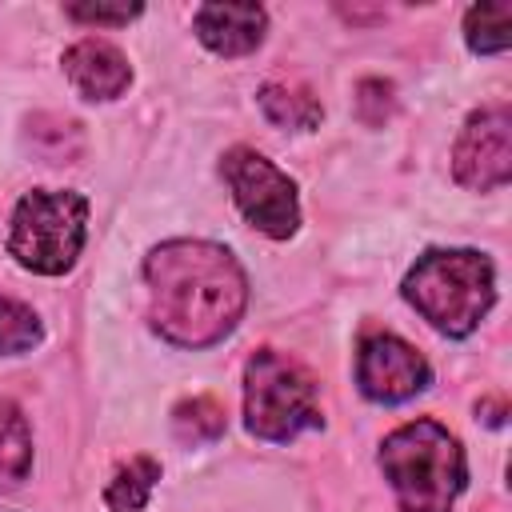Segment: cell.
Here are the masks:
<instances>
[{
	"instance_id": "5bb4252c",
	"label": "cell",
	"mask_w": 512,
	"mask_h": 512,
	"mask_svg": "<svg viewBox=\"0 0 512 512\" xmlns=\"http://www.w3.org/2000/svg\"><path fill=\"white\" fill-rule=\"evenodd\" d=\"M172 428L184 444H212L224 436L228 428V416H224V404L212 400V396H192L184 404H176L172 412Z\"/></svg>"
},
{
	"instance_id": "52a82bcc",
	"label": "cell",
	"mask_w": 512,
	"mask_h": 512,
	"mask_svg": "<svg viewBox=\"0 0 512 512\" xmlns=\"http://www.w3.org/2000/svg\"><path fill=\"white\" fill-rule=\"evenodd\" d=\"M452 172L472 192H492L512 176V112L508 104H488L468 116L456 148Z\"/></svg>"
},
{
	"instance_id": "5b68a950",
	"label": "cell",
	"mask_w": 512,
	"mask_h": 512,
	"mask_svg": "<svg viewBox=\"0 0 512 512\" xmlns=\"http://www.w3.org/2000/svg\"><path fill=\"white\" fill-rule=\"evenodd\" d=\"M88 232V200L64 188H36L20 196L8 228V252L16 264L40 276H64Z\"/></svg>"
},
{
	"instance_id": "6da1fadb",
	"label": "cell",
	"mask_w": 512,
	"mask_h": 512,
	"mask_svg": "<svg viewBox=\"0 0 512 512\" xmlns=\"http://www.w3.org/2000/svg\"><path fill=\"white\" fill-rule=\"evenodd\" d=\"M148 320L180 348L224 340L248 304V280L236 256L208 240H168L144 260Z\"/></svg>"
},
{
	"instance_id": "e0dca14e",
	"label": "cell",
	"mask_w": 512,
	"mask_h": 512,
	"mask_svg": "<svg viewBox=\"0 0 512 512\" xmlns=\"http://www.w3.org/2000/svg\"><path fill=\"white\" fill-rule=\"evenodd\" d=\"M356 92H360V96H356L360 116H364L368 124H384V116L392 112V84H384V80H364Z\"/></svg>"
},
{
	"instance_id": "7a4b0ae2",
	"label": "cell",
	"mask_w": 512,
	"mask_h": 512,
	"mask_svg": "<svg viewBox=\"0 0 512 512\" xmlns=\"http://www.w3.org/2000/svg\"><path fill=\"white\" fill-rule=\"evenodd\" d=\"M380 468L404 512H452L468 480L460 440L436 420H412L384 436Z\"/></svg>"
},
{
	"instance_id": "8992f818",
	"label": "cell",
	"mask_w": 512,
	"mask_h": 512,
	"mask_svg": "<svg viewBox=\"0 0 512 512\" xmlns=\"http://www.w3.org/2000/svg\"><path fill=\"white\" fill-rule=\"evenodd\" d=\"M224 184L232 188L236 208L272 240H288L300 224V204H296V184L260 152L252 148H232L220 160Z\"/></svg>"
},
{
	"instance_id": "2e32d148",
	"label": "cell",
	"mask_w": 512,
	"mask_h": 512,
	"mask_svg": "<svg viewBox=\"0 0 512 512\" xmlns=\"http://www.w3.org/2000/svg\"><path fill=\"white\" fill-rule=\"evenodd\" d=\"M40 336H44L40 316L28 304H20V300L0 296V356L28 352V348L40 344Z\"/></svg>"
},
{
	"instance_id": "9a60e30c",
	"label": "cell",
	"mask_w": 512,
	"mask_h": 512,
	"mask_svg": "<svg viewBox=\"0 0 512 512\" xmlns=\"http://www.w3.org/2000/svg\"><path fill=\"white\" fill-rule=\"evenodd\" d=\"M464 40L472 52H504L512 40V4H476L464 16Z\"/></svg>"
},
{
	"instance_id": "ba28073f",
	"label": "cell",
	"mask_w": 512,
	"mask_h": 512,
	"mask_svg": "<svg viewBox=\"0 0 512 512\" xmlns=\"http://www.w3.org/2000/svg\"><path fill=\"white\" fill-rule=\"evenodd\" d=\"M432 380V368L428 360L404 344L400 336L392 332H376L360 344V356H356V384L368 400L376 404H400L416 392H424Z\"/></svg>"
},
{
	"instance_id": "9c48e42d",
	"label": "cell",
	"mask_w": 512,
	"mask_h": 512,
	"mask_svg": "<svg viewBox=\"0 0 512 512\" xmlns=\"http://www.w3.org/2000/svg\"><path fill=\"white\" fill-rule=\"evenodd\" d=\"M64 72L84 100H116L132 84V68L124 52L96 36H84L64 52Z\"/></svg>"
},
{
	"instance_id": "8fae6325",
	"label": "cell",
	"mask_w": 512,
	"mask_h": 512,
	"mask_svg": "<svg viewBox=\"0 0 512 512\" xmlns=\"http://www.w3.org/2000/svg\"><path fill=\"white\" fill-rule=\"evenodd\" d=\"M260 108H264V116H268L272 124H280V128H296V132L316 128L320 116H324L320 100H316L308 88H300V84H284V80H272V84L260 88Z\"/></svg>"
},
{
	"instance_id": "4fadbf2b",
	"label": "cell",
	"mask_w": 512,
	"mask_h": 512,
	"mask_svg": "<svg viewBox=\"0 0 512 512\" xmlns=\"http://www.w3.org/2000/svg\"><path fill=\"white\" fill-rule=\"evenodd\" d=\"M156 480H160V464L152 456H136L124 468H116V476L104 488V504L112 512H140L148 504Z\"/></svg>"
},
{
	"instance_id": "277c9868",
	"label": "cell",
	"mask_w": 512,
	"mask_h": 512,
	"mask_svg": "<svg viewBox=\"0 0 512 512\" xmlns=\"http://www.w3.org/2000/svg\"><path fill=\"white\" fill-rule=\"evenodd\" d=\"M244 424L252 436L276 444L320 428L324 416L312 372L276 348H260L244 368Z\"/></svg>"
},
{
	"instance_id": "ac0fdd59",
	"label": "cell",
	"mask_w": 512,
	"mask_h": 512,
	"mask_svg": "<svg viewBox=\"0 0 512 512\" xmlns=\"http://www.w3.org/2000/svg\"><path fill=\"white\" fill-rule=\"evenodd\" d=\"M68 16L80 20V24H128V20L140 16V4H120V8H108V4H72Z\"/></svg>"
},
{
	"instance_id": "3957f363",
	"label": "cell",
	"mask_w": 512,
	"mask_h": 512,
	"mask_svg": "<svg viewBox=\"0 0 512 512\" xmlns=\"http://www.w3.org/2000/svg\"><path fill=\"white\" fill-rule=\"evenodd\" d=\"M404 300L444 336H468L496 300L492 260L472 248H432L404 276Z\"/></svg>"
},
{
	"instance_id": "30bf717a",
	"label": "cell",
	"mask_w": 512,
	"mask_h": 512,
	"mask_svg": "<svg viewBox=\"0 0 512 512\" xmlns=\"http://www.w3.org/2000/svg\"><path fill=\"white\" fill-rule=\"evenodd\" d=\"M268 16L260 4H204L196 8V36L216 56H248L264 40Z\"/></svg>"
},
{
	"instance_id": "7c38bea8",
	"label": "cell",
	"mask_w": 512,
	"mask_h": 512,
	"mask_svg": "<svg viewBox=\"0 0 512 512\" xmlns=\"http://www.w3.org/2000/svg\"><path fill=\"white\" fill-rule=\"evenodd\" d=\"M32 472V428L16 400H0V480L20 484Z\"/></svg>"
}]
</instances>
